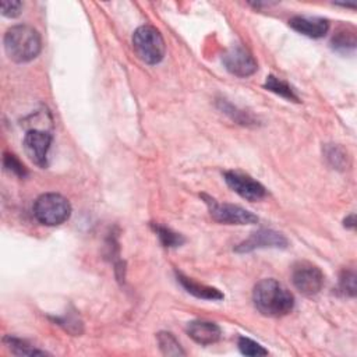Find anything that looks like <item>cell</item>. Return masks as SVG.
I'll return each mask as SVG.
<instances>
[{
    "mask_svg": "<svg viewBox=\"0 0 357 357\" xmlns=\"http://www.w3.org/2000/svg\"><path fill=\"white\" fill-rule=\"evenodd\" d=\"M326 158L331 160L332 166L335 167H343L347 159V156H344V152L336 146L329 148V151L326 152Z\"/></svg>",
    "mask_w": 357,
    "mask_h": 357,
    "instance_id": "603a6c76",
    "label": "cell"
},
{
    "mask_svg": "<svg viewBox=\"0 0 357 357\" xmlns=\"http://www.w3.org/2000/svg\"><path fill=\"white\" fill-rule=\"evenodd\" d=\"M225 180L227 185L244 199L259 201L266 195L265 187L248 174L230 170L225 173Z\"/></svg>",
    "mask_w": 357,
    "mask_h": 357,
    "instance_id": "9c48e42d",
    "label": "cell"
},
{
    "mask_svg": "<svg viewBox=\"0 0 357 357\" xmlns=\"http://www.w3.org/2000/svg\"><path fill=\"white\" fill-rule=\"evenodd\" d=\"M237 344H238L240 351L243 354H245V356H251V357L257 356L258 357V356H266L268 354L266 349H264L259 343L254 342L250 337H244V336L238 337V343Z\"/></svg>",
    "mask_w": 357,
    "mask_h": 357,
    "instance_id": "d6986e66",
    "label": "cell"
},
{
    "mask_svg": "<svg viewBox=\"0 0 357 357\" xmlns=\"http://www.w3.org/2000/svg\"><path fill=\"white\" fill-rule=\"evenodd\" d=\"M344 226H346V227H350V229H353V227L356 226L354 215H350L349 218H346V219H344Z\"/></svg>",
    "mask_w": 357,
    "mask_h": 357,
    "instance_id": "cb8c5ba5",
    "label": "cell"
},
{
    "mask_svg": "<svg viewBox=\"0 0 357 357\" xmlns=\"http://www.w3.org/2000/svg\"><path fill=\"white\" fill-rule=\"evenodd\" d=\"M4 49L7 56L15 63L31 61L40 53V35L31 25H14L4 35Z\"/></svg>",
    "mask_w": 357,
    "mask_h": 357,
    "instance_id": "7a4b0ae2",
    "label": "cell"
},
{
    "mask_svg": "<svg viewBox=\"0 0 357 357\" xmlns=\"http://www.w3.org/2000/svg\"><path fill=\"white\" fill-rule=\"evenodd\" d=\"M204 199L209 208V213L211 216L219 222V223H225V225H252L258 222V218L238 206V205H233V204H219L216 202L213 198L204 195Z\"/></svg>",
    "mask_w": 357,
    "mask_h": 357,
    "instance_id": "8992f818",
    "label": "cell"
},
{
    "mask_svg": "<svg viewBox=\"0 0 357 357\" xmlns=\"http://www.w3.org/2000/svg\"><path fill=\"white\" fill-rule=\"evenodd\" d=\"M332 45L336 50H349V49H354L356 46V33L351 29L350 32L346 29L339 31L333 38H332Z\"/></svg>",
    "mask_w": 357,
    "mask_h": 357,
    "instance_id": "ac0fdd59",
    "label": "cell"
},
{
    "mask_svg": "<svg viewBox=\"0 0 357 357\" xmlns=\"http://www.w3.org/2000/svg\"><path fill=\"white\" fill-rule=\"evenodd\" d=\"M287 247V238L269 229H261L254 231L248 238L241 241L234 250L237 252H250L258 248H286Z\"/></svg>",
    "mask_w": 357,
    "mask_h": 357,
    "instance_id": "30bf717a",
    "label": "cell"
},
{
    "mask_svg": "<svg viewBox=\"0 0 357 357\" xmlns=\"http://www.w3.org/2000/svg\"><path fill=\"white\" fill-rule=\"evenodd\" d=\"M177 280L180 282V284L192 296L198 297V298H204V300H222L223 298V294L215 289V287H211V286H206V284H202V283H198L195 280H192L191 278L177 272Z\"/></svg>",
    "mask_w": 357,
    "mask_h": 357,
    "instance_id": "4fadbf2b",
    "label": "cell"
},
{
    "mask_svg": "<svg viewBox=\"0 0 357 357\" xmlns=\"http://www.w3.org/2000/svg\"><path fill=\"white\" fill-rule=\"evenodd\" d=\"M3 163H4V167L8 172H11V173H14V174H17L20 177H24L26 174V170H25L24 165L11 153H4Z\"/></svg>",
    "mask_w": 357,
    "mask_h": 357,
    "instance_id": "44dd1931",
    "label": "cell"
},
{
    "mask_svg": "<svg viewBox=\"0 0 357 357\" xmlns=\"http://www.w3.org/2000/svg\"><path fill=\"white\" fill-rule=\"evenodd\" d=\"M52 145V135L43 130H29L24 137V149L28 158L39 167L47 166V152Z\"/></svg>",
    "mask_w": 357,
    "mask_h": 357,
    "instance_id": "ba28073f",
    "label": "cell"
},
{
    "mask_svg": "<svg viewBox=\"0 0 357 357\" xmlns=\"http://www.w3.org/2000/svg\"><path fill=\"white\" fill-rule=\"evenodd\" d=\"M255 308L265 317L287 315L294 307V297L280 282L269 278L259 280L252 291Z\"/></svg>",
    "mask_w": 357,
    "mask_h": 357,
    "instance_id": "6da1fadb",
    "label": "cell"
},
{
    "mask_svg": "<svg viewBox=\"0 0 357 357\" xmlns=\"http://www.w3.org/2000/svg\"><path fill=\"white\" fill-rule=\"evenodd\" d=\"M185 331L194 342L204 346L213 344L220 339V328L211 321H191Z\"/></svg>",
    "mask_w": 357,
    "mask_h": 357,
    "instance_id": "7c38bea8",
    "label": "cell"
},
{
    "mask_svg": "<svg viewBox=\"0 0 357 357\" xmlns=\"http://www.w3.org/2000/svg\"><path fill=\"white\" fill-rule=\"evenodd\" d=\"M153 230L156 231L160 243L165 247H178L184 243V237L176 231H173L169 227L160 226V225H153Z\"/></svg>",
    "mask_w": 357,
    "mask_h": 357,
    "instance_id": "e0dca14e",
    "label": "cell"
},
{
    "mask_svg": "<svg viewBox=\"0 0 357 357\" xmlns=\"http://www.w3.org/2000/svg\"><path fill=\"white\" fill-rule=\"evenodd\" d=\"M4 343L6 346L10 349V351L13 354H17V356H38V354H46L45 351L39 350V349H35L32 346H29L26 342L21 340V339H17V337H13V336H6L4 337Z\"/></svg>",
    "mask_w": 357,
    "mask_h": 357,
    "instance_id": "2e32d148",
    "label": "cell"
},
{
    "mask_svg": "<svg viewBox=\"0 0 357 357\" xmlns=\"http://www.w3.org/2000/svg\"><path fill=\"white\" fill-rule=\"evenodd\" d=\"M222 61L226 70L236 77L252 75L258 68V64L254 56L250 53L248 49H245L241 45H234L229 47L223 53Z\"/></svg>",
    "mask_w": 357,
    "mask_h": 357,
    "instance_id": "52a82bcc",
    "label": "cell"
},
{
    "mask_svg": "<svg viewBox=\"0 0 357 357\" xmlns=\"http://www.w3.org/2000/svg\"><path fill=\"white\" fill-rule=\"evenodd\" d=\"M265 88L269 89L271 92L287 99V100H293V102H300L297 93L294 92V89L283 79L275 77V75H268L266 81H265Z\"/></svg>",
    "mask_w": 357,
    "mask_h": 357,
    "instance_id": "5bb4252c",
    "label": "cell"
},
{
    "mask_svg": "<svg viewBox=\"0 0 357 357\" xmlns=\"http://www.w3.org/2000/svg\"><path fill=\"white\" fill-rule=\"evenodd\" d=\"M22 10V3L18 0H3L1 1V14L4 17L14 18L21 14Z\"/></svg>",
    "mask_w": 357,
    "mask_h": 357,
    "instance_id": "7402d4cb",
    "label": "cell"
},
{
    "mask_svg": "<svg viewBox=\"0 0 357 357\" xmlns=\"http://www.w3.org/2000/svg\"><path fill=\"white\" fill-rule=\"evenodd\" d=\"M289 25L298 33L308 38H322L329 31V22L321 17H308V15H296L290 18Z\"/></svg>",
    "mask_w": 357,
    "mask_h": 357,
    "instance_id": "8fae6325",
    "label": "cell"
},
{
    "mask_svg": "<svg viewBox=\"0 0 357 357\" xmlns=\"http://www.w3.org/2000/svg\"><path fill=\"white\" fill-rule=\"evenodd\" d=\"M339 287L340 290L347 294L354 297L356 296V273L354 271H343L339 279Z\"/></svg>",
    "mask_w": 357,
    "mask_h": 357,
    "instance_id": "ffe728a7",
    "label": "cell"
},
{
    "mask_svg": "<svg viewBox=\"0 0 357 357\" xmlns=\"http://www.w3.org/2000/svg\"><path fill=\"white\" fill-rule=\"evenodd\" d=\"M158 344L165 356H184L185 351L181 349L178 340L170 332L158 333Z\"/></svg>",
    "mask_w": 357,
    "mask_h": 357,
    "instance_id": "9a60e30c",
    "label": "cell"
},
{
    "mask_svg": "<svg viewBox=\"0 0 357 357\" xmlns=\"http://www.w3.org/2000/svg\"><path fill=\"white\" fill-rule=\"evenodd\" d=\"M71 213V205L60 194L46 192L38 197L33 204V216L46 226H57L64 223Z\"/></svg>",
    "mask_w": 357,
    "mask_h": 357,
    "instance_id": "3957f363",
    "label": "cell"
},
{
    "mask_svg": "<svg viewBox=\"0 0 357 357\" xmlns=\"http://www.w3.org/2000/svg\"><path fill=\"white\" fill-rule=\"evenodd\" d=\"M291 282L301 294L311 297L321 291L324 286V273L317 265L300 261L294 264L291 269Z\"/></svg>",
    "mask_w": 357,
    "mask_h": 357,
    "instance_id": "5b68a950",
    "label": "cell"
},
{
    "mask_svg": "<svg viewBox=\"0 0 357 357\" xmlns=\"http://www.w3.org/2000/svg\"><path fill=\"white\" fill-rule=\"evenodd\" d=\"M132 47L137 56L146 64H158L165 56V40L152 25H141L132 35Z\"/></svg>",
    "mask_w": 357,
    "mask_h": 357,
    "instance_id": "277c9868",
    "label": "cell"
}]
</instances>
